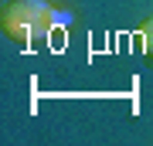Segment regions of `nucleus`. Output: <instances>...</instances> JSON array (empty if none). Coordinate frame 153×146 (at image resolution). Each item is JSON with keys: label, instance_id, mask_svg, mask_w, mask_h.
I'll return each mask as SVG.
<instances>
[{"label": "nucleus", "instance_id": "1", "mask_svg": "<svg viewBox=\"0 0 153 146\" xmlns=\"http://www.w3.org/2000/svg\"><path fill=\"white\" fill-rule=\"evenodd\" d=\"M65 21H68V14H61L48 0H10L4 7V14H0L4 34L14 38L17 44H34V41L48 38Z\"/></svg>", "mask_w": 153, "mask_h": 146}, {"label": "nucleus", "instance_id": "2", "mask_svg": "<svg viewBox=\"0 0 153 146\" xmlns=\"http://www.w3.org/2000/svg\"><path fill=\"white\" fill-rule=\"evenodd\" d=\"M140 38H143V48H146V54L153 58V17L140 24Z\"/></svg>", "mask_w": 153, "mask_h": 146}]
</instances>
